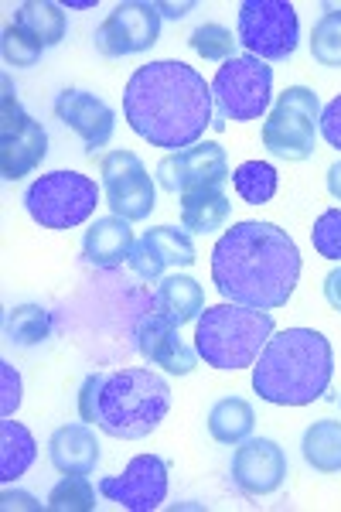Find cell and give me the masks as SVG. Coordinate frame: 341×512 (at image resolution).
<instances>
[{"label":"cell","instance_id":"obj_1","mask_svg":"<svg viewBox=\"0 0 341 512\" xmlns=\"http://www.w3.org/2000/svg\"><path fill=\"white\" fill-rule=\"evenodd\" d=\"M123 117L151 147L188 151L212 127V86L191 65L157 59L140 65L123 89Z\"/></svg>","mask_w":341,"mask_h":512},{"label":"cell","instance_id":"obj_2","mask_svg":"<svg viewBox=\"0 0 341 512\" xmlns=\"http://www.w3.org/2000/svg\"><path fill=\"white\" fill-rule=\"evenodd\" d=\"M297 280H301V250L277 222H236L212 250V284L229 304L260 311L284 308Z\"/></svg>","mask_w":341,"mask_h":512},{"label":"cell","instance_id":"obj_3","mask_svg":"<svg viewBox=\"0 0 341 512\" xmlns=\"http://www.w3.org/2000/svg\"><path fill=\"white\" fill-rule=\"evenodd\" d=\"M171 410V386L151 369L96 373L79 390V417L116 441L154 434Z\"/></svg>","mask_w":341,"mask_h":512},{"label":"cell","instance_id":"obj_4","mask_svg":"<svg viewBox=\"0 0 341 512\" xmlns=\"http://www.w3.org/2000/svg\"><path fill=\"white\" fill-rule=\"evenodd\" d=\"M335 376L331 342L314 328L273 332L253 366V390L273 407H307L321 400Z\"/></svg>","mask_w":341,"mask_h":512},{"label":"cell","instance_id":"obj_5","mask_svg":"<svg viewBox=\"0 0 341 512\" xmlns=\"http://www.w3.org/2000/svg\"><path fill=\"white\" fill-rule=\"evenodd\" d=\"M273 338L270 311L246 308V304H215L205 308L195 321V352L212 369H236L256 366L266 342Z\"/></svg>","mask_w":341,"mask_h":512},{"label":"cell","instance_id":"obj_6","mask_svg":"<svg viewBox=\"0 0 341 512\" xmlns=\"http://www.w3.org/2000/svg\"><path fill=\"white\" fill-rule=\"evenodd\" d=\"M99 205V188L89 175L79 171H52L31 181V188L24 192V209L38 222L41 229H76L82 226Z\"/></svg>","mask_w":341,"mask_h":512},{"label":"cell","instance_id":"obj_7","mask_svg":"<svg viewBox=\"0 0 341 512\" xmlns=\"http://www.w3.org/2000/svg\"><path fill=\"white\" fill-rule=\"evenodd\" d=\"M321 130V99L307 86H287L263 120V147L280 161H307Z\"/></svg>","mask_w":341,"mask_h":512},{"label":"cell","instance_id":"obj_8","mask_svg":"<svg viewBox=\"0 0 341 512\" xmlns=\"http://www.w3.org/2000/svg\"><path fill=\"white\" fill-rule=\"evenodd\" d=\"M236 38L249 55L263 62H284L297 52L301 21L287 0H243L239 4Z\"/></svg>","mask_w":341,"mask_h":512},{"label":"cell","instance_id":"obj_9","mask_svg":"<svg viewBox=\"0 0 341 512\" xmlns=\"http://www.w3.org/2000/svg\"><path fill=\"white\" fill-rule=\"evenodd\" d=\"M212 96L229 120H260L273 99V69L256 55H236L219 65L212 79Z\"/></svg>","mask_w":341,"mask_h":512},{"label":"cell","instance_id":"obj_10","mask_svg":"<svg viewBox=\"0 0 341 512\" xmlns=\"http://www.w3.org/2000/svg\"><path fill=\"white\" fill-rule=\"evenodd\" d=\"M0 86H4V96H0V175L4 181H21L45 161L48 134L14 96L11 79L4 76Z\"/></svg>","mask_w":341,"mask_h":512},{"label":"cell","instance_id":"obj_11","mask_svg":"<svg viewBox=\"0 0 341 512\" xmlns=\"http://www.w3.org/2000/svg\"><path fill=\"white\" fill-rule=\"evenodd\" d=\"M99 175H103L106 205L113 209V216L140 222L154 212L157 205L154 178L147 175L144 161L133 151H110L99 161Z\"/></svg>","mask_w":341,"mask_h":512},{"label":"cell","instance_id":"obj_12","mask_svg":"<svg viewBox=\"0 0 341 512\" xmlns=\"http://www.w3.org/2000/svg\"><path fill=\"white\" fill-rule=\"evenodd\" d=\"M229 178V158L215 140H202V144L188 147L181 154H168L157 164V185L171 195L209 192V188H222Z\"/></svg>","mask_w":341,"mask_h":512},{"label":"cell","instance_id":"obj_13","mask_svg":"<svg viewBox=\"0 0 341 512\" xmlns=\"http://www.w3.org/2000/svg\"><path fill=\"white\" fill-rule=\"evenodd\" d=\"M161 35V11L157 4H144V0H127L116 4L106 21L96 28V52L106 59H123V55H137L157 45Z\"/></svg>","mask_w":341,"mask_h":512},{"label":"cell","instance_id":"obj_14","mask_svg":"<svg viewBox=\"0 0 341 512\" xmlns=\"http://www.w3.org/2000/svg\"><path fill=\"white\" fill-rule=\"evenodd\" d=\"M99 492L127 512H154L168 499V461L157 454H137L123 475L99 482Z\"/></svg>","mask_w":341,"mask_h":512},{"label":"cell","instance_id":"obj_15","mask_svg":"<svg viewBox=\"0 0 341 512\" xmlns=\"http://www.w3.org/2000/svg\"><path fill=\"white\" fill-rule=\"evenodd\" d=\"M232 482L246 495H270L287 482V454L270 437H246L232 454Z\"/></svg>","mask_w":341,"mask_h":512},{"label":"cell","instance_id":"obj_16","mask_svg":"<svg viewBox=\"0 0 341 512\" xmlns=\"http://www.w3.org/2000/svg\"><path fill=\"white\" fill-rule=\"evenodd\" d=\"M133 338H137V352L144 355L151 366H161L164 373L188 376L191 369H195L198 352L188 349L185 338L178 335V325H174L171 318H164L161 311L140 315L137 328H133Z\"/></svg>","mask_w":341,"mask_h":512},{"label":"cell","instance_id":"obj_17","mask_svg":"<svg viewBox=\"0 0 341 512\" xmlns=\"http://www.w3.org/2000/svg\"><path fill=\"white\" fill-rule=\"evenodd\" d=\"M195 243L185 229H174V226H157L147 229L144 236L133 243L130 250V267L137 277L144 280H157L164 270L171 267H191L195 263Z\"/></svg>","mask_w":341,"mask_h":512},{"label":"cell","instance_id":"obj_18","mask_svg":"<svg viewBox=\"0 0 341 512\" xmlns=\"http://www.w3.org/2000/svg\"><path fill=\"white\" fill-rule=\"evenodd\" d=\"M55 117L72 130V134L82 137L86 144V154H96L99 147L110 144L116 117L113 110L93 93H82V89H65L55 99Z\"/></svg>","mask_w":341,"mask_h":512},{"label":"cell","instance_id":"obj_19","mask_svg":"<svg viewBox=\"0 0 341 512\" xmlns=\"http://www.w3.org/2000/svg\"><path fill=\"white\" fill-rule=\"evenodd\" d=\"M48 458L62 475H93L99 465V441L89 424H65L48 437Z\"/></svg>","mask_w":341,"mask_h":512},{"label":"cell","instance_id":"obj_20","mask_svg":"<svg viewBox=\"0 0 341 512\" xmlns=\"http://www.w3.org/2000/svg\"><path fill=\"white\" fill-rule=\"evenodd\" d=\"M133 229L127 219L120 216H106V219H96L93 226L86 229L82 236V256L86 263H93L99 270H113L120 267L123 260H130V250H133Z\"/></svg>","mask_w":341,"mask_h":512},{"label":"cell","instance_id":"obj_21","mask_svg":"<svg viewBox=\"0 0 341 512\" xmlns=\"http://www.w3.org/2000/svg\"><path fill=\"white\" fill-rule=\"evenodd\" d=\"M154 308L161 311L164 318H171L174 325H188V321H198V315L205 311V294H202V284L195 277H185V274H171L161 280L157 287V297H154Z\"/></svg>","mask_w":341,"mask_h":512},{"label":"cell","instance_id":"obj_22","mask_svg":"<svg viewBox=\"0 0 341 512\" xmlns=\"http://www.w3.org/2000/svg\"><path fill=\"white\" fill-rule=\"evenodd\" d=\"M229 216H232V202L222 188L181 195V222H185L188 233H202V236L219 233V229H226Z\"/></svg>","mask_w":341,"mask_h":512},{"label":"cell","instance_id":"obj_23","mask_svg":"<svg viewBox=\"0 0 341 512\" xmlns=\"http://www.w3.org/2000/svg\"><path fill=\"white\" fill-rule=\"evenodd\" d=\"M38 441L18 420H4L0 424V482H18V478L35 465Z\"/></svg>","mask_w":341,"mask_h":512},{"label":"cell","instance_id":"obj_24","mask_svg":"<svg viewBox=\"0 0 341 512\" xmlns=\"http://www.w3.org/2000/svg\"><path fill=\"white\" fill-rule=\"evenodd\" d=\"M304 461L321 475L341 472V420H314L301 441Z\"/></svg>","mask_w":341,"mask_h":512},{"label":"cell","instance_id":"obj_25","mask_svg":"<svg viewBox=\"0 0 341 512\" xmlns=\"http://www.w3.org/2000/svg\"><path fill=\"white\" fill-rule=\"evenodd\" d=\"M14 24L24 35L35 38L41 48H55L65 38V7L55 4V0H28V4L18 7Z\"/></svg>","mask_w":341,"mask_h":512},{"label":"cell","instance_id":"obj_26","mask_svg":"<svg viewBox=\"0 0 341 512\" xmlns=\"http://www.w3.org/2000/svg\"><path fill=\"white\" fill-rule=\"evenodd\" d=\"M256 427V410L243 396H222L209 410V434L219 444H243Z\"/></svg>","mask_w":341,"mask_h":512},{"label":"cell","instance_id":"obj_27","mask_svg":"<svg viewBox=\"0 0 341 512\" xmlns=\"http://www.w3.org/2000/svg\"><path fill=\"white\" fill-rule=\"evenodd\" d=\"M232 188L236 195L243 198L246 205H266L273 202L280 188V178H277V168L266 161H246L232 171Z\"/></svg>","mask_w":341,"mask_h":512},{"label":"cell","instance_id":"obj_28","mask_svg":"<svg viewBox=\"0 0 341 512\" xmlns=\"http://www.w3.org/2000/svg\"><path fill=\"white\" fill-rule=\"evenodd\" d=\"M48 335H52V315L38 304H21L7 315V342H14L18 349L41 345Z\"/></svg>","mask_w":341,"mask_h":512},{"label":"cell","instance_id":"obj_29","mask_svg":"<svg viewBox=\"0 0 341 512\" xmlns=\"http://www.w3.org/2000/svg\"><path fill=\"white\" fill-rule=\"evenodd\" d=\"M48 509L52 512H93L96 489L86 475H65L62 482L48 492Z\"/></svg>","mask_w":341,"mask_h":512},{"label":"cell","instance_id":"obj_30","mask_svg":"<svg viewBox=\"0 0 341 512\" xmlns=\"http://www.w3.org/2000/svg\"><path fill=\"white\" fill-rule=\"evenodd\" d=\"M311 55L318 65L341 69V11H324L311 31Z\"/></svg>","mask_w":341,"mask_h":512},{"label":"cell","instance_id":"obj_31","mask_svg":"<svg viewBox=\"0 0 341 512\" xmlns=\"http://www.w3.org/2000/svg\"><path fill=\"white\" fill-rule=\"evenodd\" d=\"M188 45L195 48V55H202V59H209V62H229V59H236L239 38L232 35L229 28H222V24H198V28L191 31Z\"/></svg>","mask_w":341,"mask_h":512},{"label":"cell","instance_id":"obj_32","mask_svg":"<svg viewBox=\"0 0 341 512\" xmlns=\"http://www.w3.org/2000/svg\"><path fill=\"white\" fill-rule=\"evenodd\" d=\"M0 48H4V62L14 65V69H31V65H38L41 52H45L35 38L24 35L18 24H7L4 38H0Z\"/></svg>","mask_w":341,"mask_h":512},{"label":"cell","instance_id":"obj_33","mask_svg":"<svg viewBox=\"0 0 341 512\" xmlns=\"http://www.w3.org/2000/svg\"><path fill=\"white\" fill-rule=\"evenodd\" d=\"M311 243L324 260L341 263V209L321 212L318 222H314V229H311Z\"/></svg>","mask_w":341,"mask_h":512},{"label":"cell","instance_id":"obj_34","mask_svg":"<svg viewBox=\"0 0 341 512\" xmlns=\"http://www.w3.org/2000/svg\"><path fill=\"white\" fill-rule=\"evenodd\" d=\"M321 137L328 140V147L341 151V96H335L321 110Z\"/></svg>","mask_w":341,"mask_h":512},{"label":"cell","instance_id":"obj_35","mask_svg":"<svg viewBox=\"0 0 341 512\" xmlns=\"http://www.w3.org/2000/svg\"><path fill=\"white\" fill-rule=\"evenodd\" d=\"M0 379H4V400H0V410H4V417H11L21 403V376L14 373V366L0 362Z\"/></svg>","mask_w":341,"mask_h":512},{"label":"cell","instance_id":"obj_36","mask_svg":"<svg viewBox=\"0 0 341 512\" xmlns=\"http://www.w3.org/2000/svg\"><path fill=\"white\" fill-rule=\"evenodd\" d=\"M324 297H328L331 308L341 311V267H335L328 277H324Z\"/></svg>","mask_w":341,"mask_h":512},{"label":"cell","instance_id":"obj_37","mask_svg":"<svg viewBox=\"0 0 341 512\" xmlns=\"http://www.w3.org/2000/svg\"><path fill=\"white\" fill-rule=\"evenodd\" d=\"M0 506H4V509H31V512L41 509L28 492H4V495H0Z\"/></svg>","mask_w":341,"mask_h":512},{"label":"cell","instance_id":"obj_38","mask_svg":"<svg viewBox=\"0 0 341 512\" xmlns=\"http://www.w3.org/2000/svg\"><path fill=\"white\" fill-rule=\"evenodd\" d=\"M328 192H331V198H338L341 202V161L328 168Z\"/></svg>","mask_w":341,"mask_h":512},{"label":"cell","instance_id":"obj_39","mask_svg":"<svg viewBox=\"0 0 341 512\" xmlns=\"http://www.w3.org/2000/svg\"><path fill=\"white\" fill-rule=\"evenodd\" d=\"M157 11H164L168 18L178 21V18H185V14L191 11V4H178V7H174V4H157Z\"/></svg>","mask_w":341,"mask_h":512}]
</instances>
